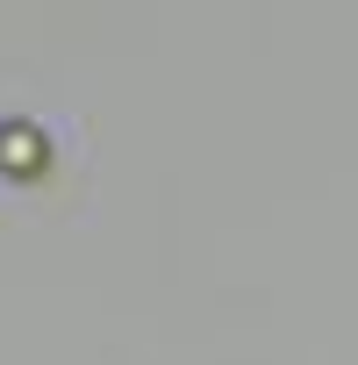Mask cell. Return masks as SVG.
I'll use <instances>...</instances> for the list:
<instances>
[{
	"label": "cell",
	"instance_id": "1",
	"mask_svg": "<svg viewBox=\"0 0 358 365\" xmlns=\"http://www.w3.org/2000/svg\"><path fill=\"white\" fill-rule=\"evenodd\" d=\"M44 158H51V143H44V129H36V122H0V172L36 179V172H44Z\"/></svg>",
	"mask_w": 358,
	"mask_h": 365
}]
</instances>
